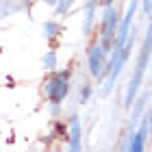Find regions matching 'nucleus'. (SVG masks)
<instances>
[{"instance_id":"f257e3e1","label":"nucleus","mask_w":152,"mask_h":152,"mask_svg":"<svg viewBox=\"0 0 152 152\" xmlns=\"http://www.w3.org/2000/svg\"><path fill=\"white\" fill-rule=\"evenodd\" d=\"M150 57H152V18H150V26H148V31H146V37H143L139 57H137V63H135L133 78H130L128 87H126V96H124V104H126V107H133V100L137 98V91H139V87H141V83H143V76H146Z\"/></svg>"},{"instance_id":"f03ea898","label":"nucleus","mask_w":152,"mask_h":152,"mask_svg":"<svg viewBox=\"0 0 152 152\" xmlns=\"http://www.w3.org/2000/svg\"><path fill=\"white\" fill-rule=\"evenodd\" d=\"M70 76H72L70 70H63V72L52 70V76L44 83V91H46V98L50 104H61L67 98V94H70Z\"/></svg>"},{"instance_id":"7ed1b4c3","label":"nucleus","mask_w":152,"mask_h":152,"mask_svg":"<svg viewBox=\"0 0 152 152\" xmlns=\"http://www.w3.org/2000/svg\"><path fill=\"white\" fill-rule=\"evenodd\" d=\"M120 13H117V7H104L102 11V22H100V46L104 48L107 52H111L113 48V41H115V33H117V26H120Z\"/></svg>"},{"instance_id":"20e7f679","label":"nucleus","mask_w":152,"mask_h":152,"mask_svg":"<svg viewBox=\"0 0 152 152\" xmlns=\"http://www.w3.org/2000/svg\"><path fill=\"white\" fill-rule=\"evenodd\" d=\"M107 50L100 46V41H96V44L89 46L87 50V63H89V74L94 76V78H100L102 76V70H104L107 65Z\"/></svg>"},{"instance_id":"39448f33","label":"nucleus","mask_w":152,"mask_h":152,"mask_svg":"<svg viewBox=\"0 0 152 152\" xmlns=\"http://www.w3.org/2000/svg\"><path fill=\"white\" fill-rule=\"evenodd\" d=\"M148 135H150V126H148L146 117H143L139 130H135V133L130 135V143L126 146V150H130V152H141L143 148H146V137Z\"/></svg>"},{"instance_id":"423d86ee","label":"nucleus","mask_w":152,"mask_h":152,"mask_svg":"<svg viewBox=\"0 0 152 152\" xmlns=\"http://www.w3.org/2000/svg\"><path fill=\"white\" fill-rule=\"evenodd\" d=\"M67 141H70V150L78 152L80 146H83V128H80V117L78 115H72L70 117V137H67Z\"/></svg>"},{"instance_id":"0eeeda50","label":"nucleus","mask_w":152,"mask_h":152,"mask_svg":"<svg viewBox=\"0 0 152 152\" xmlns=\"http://www.w3.org/2000/svg\"><path fill=\"white\" fill-rule=\"evenodd\" d=\"M98 2H100V0H87V4H85V20H83V33H85V35H89L91 28H94Z\"/></svg>"},{"instance_id":"6e6552de","label":"nucleus","mask_w":152,"mask_h":152,"mask_svg":"<svg viewBox=\"0 0 152 152\" xmlns=\"http://www.w3.org/2000/svg\"><path fill=\"white\" fill-rule=\"evenodd\" d=\"M133 113H130V126H137V124H139V117H141V113L146 111V96H141L139 100H133Z\"/></svg>"},{"instance_id":"1a4fd4ad","label":"nucleus","mask_w":152,"mask_h":152,"mask_svg":"<svg viewBox=\"0 0 152 152\" xmlns=\"http://www.w3.org/2000/svg\"><path fill=\"white\" fill-rule=\"evenodd\" d=\"M44 37L46 39H54V37H59V33H61V24L59 22H54V20H48V22H44Z\"/></svg>"},{"instance_id":"9d476101","label":"nucleus","mask_w":152,"mask_h":152,"mask_svg":"<svg viewBox=\"0 0 152 152\" xmlns=\"http://www.w3.org/2000/svg\"><path fill=\"white\" fill-rule=\"evenodd\" d=\"M41 63H44V70H48V72L57 70V52H54V50H48V52L44 54V59H41Z\"/></svg>"},{"instance_id":"9b49d317","label":"nucleus","mask_w":152,"mask_h":152,"mask_svg":"<svg viewBox=\"0 0 152 152\" xmlns=\"http://www.w3.org/2000/svg\"><path fill=\"white\" fill-rule=\"evenodd\" d=\"M72 4H74V0H57V4H54V11H57L59 15H65V13L70 11Z\"/></svg>"},{"instance_id":"f8f14e48","label":"nucleus","mask_w":152,"mask_h":152,"mask_svg":"<svg viewBox=\"0 0 152 152\" xmlns=\"http://www.w3.org/2000/svg\"><path fill=\"white\" fill-rule=\"evenodd\" d=\"M91 85H83V89H80V94H78V102L80 104H87L89 102V96H91Z\"/></svg>"},{"instance_id":"ddd939ff","label":"nucleus","mask_w":152,"mask_h":152,"mask_svg":"<svg viewBox=\"0 0 152 152\" xmlns=\"http://www.w3.org/2000/svg\"><path fill=\"white\" fill-rule=\"evenodd\" d=\"M143 4V11H146V15H150V7H152V0H141Z\"/></svg>"},{"instance_id":"4468645a","label":"nucleus","mask_w":152,"mask_h":152,"mask_svg":"<svg viewBox=\"0 0 152 152\" xmlns=\"http://www.w3.org/2000/svg\"><path fill=\"white\" fill-rule=\"evenodd\" d=\"M143 117H146V122H148V126H150V133H152V107H150V111L143 115Z\"/></svg>"},{"instance_id":"2eb2a0df","label":"nucleus","mask_w":152,"mask_h":152,"mask_svg":"<svg viewBox=\"0 0 152 152\" xmlns=\"http://www.w3.org/2000/svg\"><path fill=\"white\" fill-rule=\"evenodd\" d=\"M100 4H102V7H111L113 0H100Z\"/></svg>"},{"instance_id":"dca6fc26","label":"nucleus","mask_w":152,"mask_h":152,"mask_svg":"<svg viewBox=\"0 0 152 152\" xmlns=\"http://www.w3.org/2000/svg\"><path fill=\"white\" fill-rule=\"evenodd\" d=\"M150 18H152V7H150Z\"/></svg>"}]
</instances>
